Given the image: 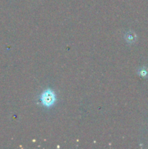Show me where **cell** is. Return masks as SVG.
I'll return each mask as SVG.
<instances>
[{"mask_svg":"<svg viewBox=\"0 0 148 149\" xmlns=\"http://www.w3.org/2000/svg\"><path fill=\"white\" fill-rule=\"evenodd\" d=\"M56 97L54 92L51 90H46L41 94L40 100L42 104L46 107H50L55 103Z\"/></svg>","mask_w":148,"mask_h":149,"instance_id":"6da1fadb","label":"cell"},{"mask_svg":"<svg viewBox=\"0 0 148 149\" xmlns=\"http://www.w3.org/2000/svg\"><path fill=\"white\" fill-rule=\"evenodd\" d=\"M147 71L146 69H142L140 71V72H139V74H140L142 77H146L147 75Z\"/></svg>","mask_w":148,"mask_h":149,"instance_id":"7a4b0ae2","label":"cell"}]
</instances>
